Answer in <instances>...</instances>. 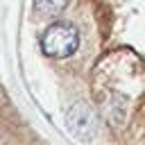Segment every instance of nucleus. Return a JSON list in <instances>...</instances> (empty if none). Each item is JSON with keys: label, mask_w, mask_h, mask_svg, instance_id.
Listing matches in <instances>:
<instances>
[{"label": "nucleus", "mask_w": 145, "mask_h": 145, "mask_svg": "<svg viewBox=\"0 0 145 145\" xmlns=\"http://www.w3.org/2000/svg\"><path fill=\"white\" fill-rule=\"evenodd\" d=\"M79 48V29L70 20H54L41 34V50L52 59H68Z\"/></svg>", "instance_id": "1"}, {"label": "nucleus", "mask_w": 145, "mask_h": 145, "mask_svg": "<svg viewBox=\"0 0 145 145\" xmlns=\"http://www.w3.org/2000/svg\"><path fill=\"white\" fill-rule=\"evenodd\" d=\"M66 125L68 131L77 138V140H93L97 134V113L86 104V102H72L66 109Z\"/></svg>", "instance_id": "2"}, {"label": "nucleus", "mask_w": 145, "mask_h": 145, "mask_svg": "<svg viewBox=\"0 0 145 145\" xmlns=\"http://www.w3.org/2000/svg\"><path fill=\"white\" fill-rule=\"evenodd\" d=\"M32 5H34V11H36L39 16L54 18V16H59V14L66 9L68 0H32Z\"/></svg>", "instance_id": "3"}]
</instances>
